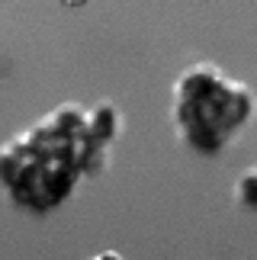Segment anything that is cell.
<instances>
[{"label":"cell","instance_id":"obj_1","mask_svg":"<svg viewBox=\"0 0 257 260\" xmlns=\"http://www.w3.org/2000/svg\"><path fill=\"white\" fill-rule=\"evenodd\" d=\"M110 151L90 132L87 106L68 100L0 145V186L19 209L52 212L110 167Z\"/></svg>","mask_w":257,"mask_h":260},{"label":"cell","instance_id":"obj_3","mask_svg":"<svg viewBox=\"0 0 257 260\" xmlns=\"http://www.w3.org/2000/svg\"><path fill=\"white\" fill-rule=\"evenodd\" d=\"M87 122H90V132L110 148L122 132V113H119L116 103H110V100H100V103L87 106Z\"/></svg>","mask_w":257,"mask_h":260},{"label":"cell","instance_id":"obj_5","mask_svg":"<svg viewBox=\"0 0 257 260\" xmlns=\"http://www.w3.org/2000/svg\"><path fill=\"white\" fill-rule=\"evenodd\" d=\"M90 260H125L122 254H116V251H103V254H93Z\"/></svg>","mask_w":257,"mask_h":260},{"label":"cell","instance_id":"obj_4","mask_svg":"<svg viewBox=\"0 0 257 260\" xmlns=\"http://www.w3.org/2000/svg\"><path fill=\"white\" fill-rule=\"evenodd\" d=\"M235 199H238L244 209L257 212V164L244 167L238 174V180H235Z\"/></svg>","mask_w":257,"mask_h":260},{"label":"cell","instance_id":"obj_2","mask_svg":"<svg viewBox=\"0 0 257 260\" xmlns=\"http://www.w3.org/2000/svg\"><path fill=\"white\" fill-rule=\"evenodd\" d=\"M257 116L251 84L232 77L212 61L186 64L171 90L174 135L203 157L222 154Z\"/></svg>","mask_w":257,"mask_h":260}]
</instances>
